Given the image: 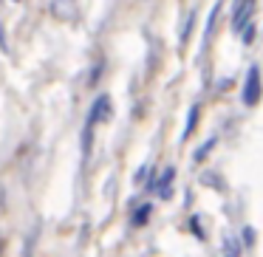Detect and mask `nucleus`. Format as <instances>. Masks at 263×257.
<instances>
[{"label": "nucleus", "instance_id": "7ed1b4c3", "mask_svg": "<svg viewBox=\"0 0 263 257\" xmlns=\"http://www.w3.org/2000/svg\"><path fill=\"white\" fill-rule=\"evenodd\" d=\"M110 119V96H99L91 108V116H88V125H97V122H108Z\"/></svg>", "mask_w": 263, "mask_h": 257}, {"label": "nucleus", "instance_id": "20e7f679", "mask_svg": "<svg viewBox=\"0 0 263 257\" xmlns=\"http://www.w3.org/2000/svg\"><path fill=\"white\" fill-rule=\"evenodd\" d=\"M51 14L60 20H71L77 14V3L74 0H51Z\"/></svg>", "mask_w": 263, "mask_h": 257}, {"label": "nucleus", "instance_id": "39448f33", "mask_svg": "<svg viewBox=\"0 0 263 257\" xmlns=\"http://www.w3.org/2000/svg\"><path fill=\"white\" fill-rule=\"evenodd\" d=\"M147 215H150V206L144 204L142 209H136V215H133V223H136V226H139V223H147Z\"/></svg>", "mask_w": 263, "mask_h": 257}, {"label": "nucleus", "instance_id": "0eeeda50", "mask_svg": "<svg viewBox=\"0 0 263 257\" xmlns=\"http://www.w3.org/2000/svg\"><path fill=\"white\" fill-rule=\"evenodd\" d=\"M227 257H238V240L235 238H229V243H227Z\"/></svg>", "mask_w": 263, "mask_h": 257}, {"label": "nucleus", "instance_id": "f03ea898", "mask_svg": "<svg viewBox=\"0 0 263 257\" xmlns=\"http://www.w3.org/2000/svg\"><path fill=\"white\" fill-rule=\"evenodd\" d=\"M252 14H255V0H240L238 9H235V17H232V29L243 31L246 26H249Z\"/></svg>", "mask_w": 263, "mask_h": 257}, {"label": "nucleus", "instance_id": "6e6552de", "mask_svg": "<svg viewBox=\"0 0 263 257\" xmlns=\"http://www.w3.org/2000/svg\"><path fill=\"white\" fill-rule=\"evenodd\" d=\"M243 34H246V37H243V43H252V40H255V26L249 23V26L243 29Z\"/></svg>", "mask_w": 263, "mask_h": 257}, {"label": "nucleus", "instance_id": "f257e3e1", "mask_svg": "<svg viewBox=\"0 0 263 257\" xmlns=\"http://www.w3.org/2000/svg\"><path fill=\"white\" fill-rule=\"evenodd\" d=\"M260 99V68L252 65L249 74H246V88H243V102L246 105H255Z\"/></svg>", "mask_w": 263, "mask_h": 257}, {"label": "nucleus", "instance_id": "423d86ee", "mask_svg": "<svg viewBox=\"0 0 263 257\" xmlns=\"http://www.w3.org/2000/svg\"><path fill=\"white\" fill-rule=\"evenodd\" d=\"M195 122H198V108H193V113H190V125H187V130H184V139L195 130Z\"/></svg>", "mask_w": 263, "mask_h": 257}]
</instances>
